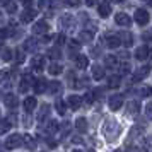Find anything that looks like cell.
I'll use <instances>...</instances> for the list:
<instances>
[{
	"label": "cell",
	"mask_w": 152,
	"mask_h": 152,
	"mask_svg": "<svg viewBox=\"0 0 152 152\" xmlns=\"http://www.w3.org/2000/svg\"><path fill=\"white\" fill-rule=\"evenodd\" d=\"M86 4H87V5H94V4H96V0H86Z\"/></svg>",
	"instance_id": "cell-49"
},
{
	"label": "cell",
	"mask_w": 152,
	"mask_h": 152,
	"mask_svg": "<svg viewBox=\"0 0 152 152\" xmlns=\"http://www.w3.org/2000/svg\"><path fill=\"white\" fill-rule=\"evenodd\" d=\"M36 104H38V101H36V97L33 96H28L26 99H24V108H26V111H33L36 108Z\"/></svg>",
	"instance_id": "cell-16"
},
{
	"label": "cell",
	"mask_w": 152,
	"mask_h": 152,
	"mask_svg": "<svg viewBox=\"0 0 152 152\" xmlns=\"http://www.w3.org/2000/svg\"><path fill=\"white\" fill-rule=\"evenodd\" d=\"M92 77H94L96 80L104 79V69L101 67V65H94V67H92Z\"/></svg>",
	"instance_id": "cell-18"
},
{
	"label": "cell",
	"mask_w": 152,
	"mask_h": 152,
	"mask_svg": "<svg viewBox=\"0 0 152 152\" xmlns=\"http://www.w3.org/2000/svg\"><path fill=\"white\" fill-rule=\"evenodd\" d=\"M145 115H147L149 120H152V103H149L147 106H145Z\"/></svg>",
	"instance_id": "cell-41"
},
{
	"label": "cell",
	"mask_w": 152,
	"mask_h": 152,
	"mask_svg": "<svg viewBox=\"0 0 152 152\" xmlns=\"http://www.w3.org/2000/svg\"><path fill=\"white\" fill-rule=\"evenodd\" d=\"M92 101H94V99H92V94L87 92V94L84 96V103H86V104H92Z\"/></svg>",
	"instance_id": "cell-43"
},
{
	"label": "cell",
	"mask_w": 152,
	"mask_h": 152,
	"mask_svg": "<svg viewBox=\"0 0 152 152\" xmlns=\"http://www.w3.org/2000/svg\"><path fill=\"white\" fill-rule=\"evenodd\" d=\"M147 70H151V69H149V67L140 69V70H138V74H135V75H133V80H135V82H138V80L145 79V77H147Z\"/></svg>",
	"instance_id": "cell-27"
},
{
	"label": "cell",
	"mask_w": 152,
	"mask_h": 152,
	"mask_svg": "<svg viewBox=\"0 0 152 152\" xmlns=\"http://www.w3.org/2000/svg\"><path fill=\"white\" fill-rule=\"evenodd\" d=\"M56 130H58V123H56L55 120L48 121V125L45 126V132H46V133H55Z\"/></svg>",
	"instance_id": "cell-26"
},
{
	"label": "cell",
	"mask_w": 152,
	"mask_h": 152,
	"mask_svg": "<svg viewBox=\"0 0 152 152\" xmlns=\"http://www.w3.org/2000/svg\"><path fill=\"white\" fill-rule=\"evenodd\" d=\"M145 67H149V69H152V56H149V62H147V65Z\"/></svg>",
	"instance_id": "cell-47"
},
{
	"label": "cell",
	"mask_w": 152,
	"mask_h": 152,
	"mask_svg": "<svg viewBox=\"0 0 152 152\" xmlns=\"http://www.w3.org/2000/svg\"><path fill=\"white\" fill-rule=\"evenodd\" d=\"M7 38V29H2V39H5Z\"/></svg>",
	"instance_id": "cell-46"
},
{
	"label": "cell",
	"mask_w": 152,
	"mask_h": 152,
	"mask_svg": "<svg viewBox=\"0 0 152 152\" xmlns=\"http://www.w3.org/2000/svg\"><path fill=\"white\" fill-rule=\"evenodd\" d=\"M120 133H121V126H120V123H118V121H115V120H106V121H104L103 135L108 138L110 142L120 137Z\"/></svg>",
	"instance_id": "cell-1"
},
{
	"label": "cell",
	"mask_w": 152,
	"mask_h": 152,
	"mask_svg": "<svg viewBox=\"0 0 152 152\" xmlns=\"http://www.w3.org/2000/svg\"><path fill=\"white\" fill-rule=\"evenodd\" d=\"M53 41H55L56 45H63V43L67 41V38H65L63 34H58V36H55V38H53Z\"/></svg>",
	"instance_id": "cell-39"
},
{
	"label": "cell",
	"mask_w": 152,
	"mask_h": 152,
	"mask_svg": "<svg viewBox=\"0 0 152 152\" xmlns=\"http://www.w3.org/2000/svg\"><path fill=\"white\" fill-rule=\"evenodd\" d=\"M128 72H130V63L123 62L120 65V75H125V74H128Z\"/></svg>",
	"instance_id": "cell-32"
},
{
	"label": "cell",
	"mask_w": 152,
	"mask_h": 152,
	"mask_svg": "<svg viewBox=\"0 0 152 152\" xmlns=\"http://www.w3.org/2000/svg\"><path fill=\"white\" fill-rule=\"evenodd\" d=\"M10 121L12 120H9V118H5V120H2V133H7L9 132V128H10Z\"/></svg>",
	"instance_id": "cell-33"
},
{
	"label": "cell",
	"mask_w": 152,
	"mask_h": 152,
	"mask_svg": "<svg viewBox=\"0 0 152 152\" xmlns=\"http://www.w3.org/2000/svg\"><path fill=\"white\" fill-rule=\"evenodd\" d=\"M5 9H7V12H9V14H14L15 10H17V7H15V4H14V2H9L7 5H5Z\"/></svg>",
	"instance_id": "cell-38"
},
{
	"label": "cell",
	"mask_w": 152,
	"mask_h": 152,
	"mask_svg": "<svg viewBox=\"0 0 152 152\" xmlns=\"http://www.w3.org/2000/svg\"><path fill=\"white\" fill-rule=\"evenodd\" d=\"M12 56H14V51H12V50H9V48L2 50V60H4V62H10Z\"/></svg>",
	"instance_id": "cell-29"
},
{
	"label": "cell",
	"mask_w": 152,
	"mask_h": 152,
	"mask_svg": "<svg viewBox=\"0 0 152 152\" xmlns=\"http://www.w3.org/2000/svg\"><path fill=\"white\" fill-rule=\"evenodd\" d=\"M36 17V10H33V9L26 7V10L21 14V22H31L33 19Z\"/></svg>",
	"instance_id": "cell-10"
},
{
	"label": "cell",
	"mask_w": 152,
	"mask_h": 152,
	"mask_svg": "<svg viewBox=\"0 0 152 152\" xmlns=\"http://www.w3.org/2000/svg\"><path fill=\"white\" fill-rule=\"evenodd\" d=\"M108 106H110V110L113 111H118L121 106H123V96H120V94H115V96H111L108 99Z\"/></svg>",
	"instance_id": "cell-3"
},
{
	"label": "cell",
	"mask_w": 152,
	"mask_h": 152,
	"mask_svg": "<svg viewBox=\"0 0 152 152\" xmlns=\"http://www.w3.org/2000/svg\"><path fill=\"white\" fill-rule=\"evenodd\" d=\"M97 12L101 17H108L111 14V5L108 2H103V4H99V7H97Z\"/></svg>",
	"instance_id": "cell-13"
},
{
	"label": "cell",
	"mask_w": 152,
	"mask_h": 152,
	"mask_svg": "<svg viewBox=\"0 0 152 152\" xmlns=\"http://www.w3.org/2000/svg\"><path fill=\"white\" fill-rule=\"evenodd\" d=\"M138 110H140V101H130L128 103V108H126L128 115H137Z\"/></svg>",
	"instance_id": "cell-21"
},
{
	"label": "cell",
	"mask_w": 152,
	"mask_h": 152,
	"mask_svg": "<svg viewBox=\"0 0 152 152\" xmlns=\"http://www.w3.org/2000/svg\"><path fill=\"white\" fill-rule=\"evenodd\" d=\"M60 48H50L48 50V56L50 58H60Z\"/></svg>",
	"instance_id": "cell-31"
},
{
	"label": "cell",
	"mask_w": 152,
	"mask_h": 152,
	"mask_svg": "<svg viewBox=\"0 0 152 152\" xmlns=\"http://www.w3.org/2000/svg\"><path fill=\"white\" fill-rule=\"evenodd\" d=\"M108 86H110L111 89L120 87V86H121V77H120V75H111L110 79H108Z\"/></svg>",
	"instance_id": "cell-20"
},
{
	"label": "cell",
	"mask_w": 152,
	"mask_h": 152,
	"mask_svg": "<svg viewBox=\"0 0 152 152\" xmlns=\"http://www.w3.org/2000/svg\"><path fill=\"white\" fill-rule=\"evenodd\" d=\"M120 38H121V43H123V45L126 46V48L133 45V38H132V34L128 33V31H123V33L120 34Z\"/></svg>",
	"instance_id": "cell-17"
},
{
	"label": "cell",
	"mask_w": 152,
	"mask_h": 152,
	"mask_svg": "<svg viewBox=\"0 0 152 152\" xmlns=\"http://www.w3.org/2000/svg\"><path fill=\"white\" fill-rule=\"evenodd\" d=\"M24 48L28 50V51H36L38 50V41L33 39V38H29L28 41H26V45H24Z\"/></svg>",
	"instance_id": "cell-25"
},
{
	"label": "cell",
	"mask_w": 152,
	"mask_h": 152,
	"mask_svg": "<svg viewBox=\"0 0 152 152\" xmlns=\"http://www.w3.org/2000/svg\"><path fill=\"white\" fill-rule=\"evenodd\" d=\"M7 4H9V0H2V5H4V7H5Z\"/></svg>",
	"instance_id": "cell-51"
},
{
	"label": "cell",
	"mask_w": 152,
	"mask_h": 152,
	"mask_svg": "<svg viewBox=\"0 0 152 152\" xmlns=\"http://www.w3.org/2000/svg\"><path fill=\"white\" fill-rule=\"evenodd\" d=\"M15 60H17V63L24 62V53H22V50H15Z\"/></svg>",
	"instance_id": "cell-37"
},
{
	"label": "cell",
	"mask_w": 152,
	"mask_h": 152,
	"mask_svg": "<svg viewBox=\"0 0 152 152\" xmlns=\"http://www.w3.org/2000/svg\"><path fill=\"white\" fill-rule=\"evenodd\" d=\"M55 108H56V111H58L60 115H65V111H67V108H65V103H63V101H56Z\"/></svg>",
	"instance_id": "cell-34"
},
{
	"label": "cell",
	"mask_w": 152,
	"mask_h": 152,
	"mask_svg": "<svg viewBox=\"0 0 152 152\" xmlns=\"http://www.w3.org/2000/svg\"><path fill=\"white\" fill-rule=\"evenodd\" d=\"M115 21H116L118 26H123V28H128L132 24V19L128 14H125V12H118L116 17H115Z\"/></svg>",
	"instance_id": "cell-6"
},
{
	"label": "cell",
	"mask_w": 152,
	"mask_h": 152,
	"mask_svg": "<svg viewBox=\"0 0 152 152\" xmlns=\"http://www.w3.org/2000/svg\"><path fill=\"white\" fill-rule=\"evenodd\" d=\"M67 2H70V5H74V7L79 5V0H67Z\"/></svg>",
	"instance_id": "cell-44"
},
{
	"label": "cell",
	"mask_w": 152,
	"mask_h": 152,
	"mask_svg": "<svg viewBox=\"0 0 152 152\" xmlns=\"http://www.w3.org/2000/svg\"><path fill=\"white\" fill-rule=\"evenodd\" d=\"M142 2H144V4H147V5H151V7H152V0H142Z\"/></svg>",
	"instance_id": "cell-50"
},
{
	"label": "cell",
	"mask_w": 152,
	"mask_h": 152,
	"mask_svg": "<svg viewBox=\"0 0 152 152\" xmlns=\"http://www.w3.org/2000/svg\"><path fill=\"white\" fill-rule=\"evenodd\" d=\"M48 72L51 74V75H60L63 72V67L60 65V63H50V67H48Z\"/></svg>",
	"instance_id": "cell-19"
},
{
	"label": "cell",
	"mask_w": 152,
	"mask_h": 152,
	"mask_svg": "<svg viewBox=\"0 0 152 152\" xmlns=\"http://www.w3.org/2000/svg\"><path fill=\"white\" fill-rule=\"evenodd\" d=\"M24 144H26V147H28L29 151H34V149H36V142H34V138L29 137V135H26V137H24Z\"/></svg>",
	"instance_id": "cell-30"
},
{
	"label": "cell",
	"mask_w": 152,
	"mask_h": 152,
	"mask_svg": "<svg viewBox=\"0 0 152 152\" xmlns=\"http://www.w3.org/2000/svg\"><path fill=\"white\" fill-rule=\"evenodd\" d=\"M46 86H48V84H46L45 79H38V80H34V84H33V89H34L36 94H41V92H45V91H48Z\"/></svg>",
	"instance_id": "cell-8"
},
{
	"label": "cell",
	"mask_w": 152,
	"mask_h": 152,
	"mask_svg": "<svg viewBox=\"0 0 152 152\" xmlns=\"http://www.w3.org/2000/svg\"><path fill=\"white\" fill-rule=\"evenodd\" d=\"M115 2H118V4H121V2H125V0H115Z\"/></svg>",
	"instance_id": "cell-52"
},
{
	"label": "cell",
	"mask_w": 152,
	"mask_h": 152,
	"mask_svg": "<svg viewBox=\"0 0 152 152\" xmlns=\"http://www.w3.org/2000/svg\"><path fill=\"white\" fill-rule=\"evenodd\" d=\"M69 46H70V53L74 55L77 50H79V41H75V39H72V41L69 43Z\"/></svg>",
	"instance_id": "cell-36"
},
{
	"label": "cell",
	"mask_w": 152,
	"mask_h": 152,
	"mask_svg": "<svg viewBox=\"0 0 152 152\" xmlns=\"http://www.w3.org/2000/svg\"><path fill=\"white\" fill-rule=\"evenodd\" d=\"M106 45H108V46H110V48H118V46H120V45H123V43H121V38H120V36H106Z\"/></svg>",
	"instance_id": "cell-11"
},
{
	"label": "cell",
	"mask_w": 152,
	"mask_h": 152,
	"mask_svg": "<svg viewBox=\"0 0 152 152\" xmlns=\"http://www.w3.org/2000/svg\"><path fill=\"white\" fill-rule=\"evenodd\" d=\"M140 94H142L144 97L151 96V94H152V87H151V86H147V87H144V89L140 91Z\"/></svg>",
	"instance_id": "cell-40"
},
{
	"label": "cell",
	"mask_w": 152,
	"mask_h": 152,
	"mask_svg": "<svg viewBox=\"0 0 152 152\" xmlns=\"http://www.w3.org/2000/svg\"><path fill=\"white\" fill-rule=\"evenodd\" d=\"M22 2H24L26 7H31V4H33V0H22Z\"/></svg>",
	"instance_id": "cell-45"
},
{
	"label": "cell",
	"mask_w": 152,
	"mask_h": 152,
	"mask_svg": "<svg viewBox=\"0 0 152 152\" xmlns=\"http://www.w3.org/2000/svg\"><path fill=\"white\" fill-rule=\"evenodd\" d=\"M4 103H5V106H7V108H10V110H12V108H15V106L19 104V99H17L14 94H7V96H5V99H4Z\"/></svg>",
	"instance_id": "cell-15"
},
{
	"label": "cell",
	"mask_w": 152,
	"mask_h": 152,
	"mask_svg": "<svg viewBox=\"0 0 152 152\" xmlns=\"http://www.w3.org/2000/svg\"><path fill=\"white\" fill-rule=\"evenodd\" d=\"M31 65H33V70L34 72H41L43 67H45V58L43 56H34L31 60Z\"/></svg>",
	"instance_id": "cell-12"
},
{
	"label": "cell",
	"mask_w": 152,
	"mask_h": 152,
	"mask_svg": "<svg viewBox=\"0 0 152 152\" xmlns=\"http://www.w3.org/2000/svg\"><path fill=\"white\" fill-rule=\"evenodd\" d=\"M48 111H50V106H48V104H43V113H41L38 118H39V120H43V118L48 115Z\"/></svg>",
	"instance_id": "cell-42"
},
{
	"label": "cell",
	"mask_w": 152,
	"mask_h": 152,
	"mask_svg": "<svg viewBox=\"0 0 152 152\" xmlns=\"http://www.w3.org/2000/svg\"><path fill=\"white\" fill-rule=\"evenodd\" d=\"M80 104H82V97H79V96H70L67 99V106L70 110H79Z\"/></svg>",
	"instance_id": "cell-9"
},
{
	"label": "cell",
	"mask_w": 152,
	"mask_h": 152,
	"mask_svg": "<svg viewBox=\"0 0 152 152\" xmlns=\"http://www.w3.org/2000/svg\"><path fill=\"white\" fill-rule=\"evenodd\" d=\"M75 128L79 132H86V130H87V120L82 118V116L77 118V120H75Z\"/></svg>",
	"instance_id": "cell-23"
},
{
	"label": "cell",
	"mask_w": 152,
	"mask_h": 152,
	"mask_svg": "<svg viewBox=\"0 0 152 152\" xmlns=\"http://www.w3.org/2000/svg\"><path fill=\"white\" fill-rule=\"evenodd\" d=\"M144 38H145V39H152V33H145Z\"/></svg>",
	"instance_id": "cell-48"
},
{
	"label": "cell",
	"mask_w": 152,
	"mask_h": 152,
	"mask_svg": "<svg viewBox=\"0 0 152 152\" xmlns=\"http://www.w3.org/2000/svg\"><path fill=\"white\" fill-rule=\"evenodd\" d=\"M33 31H34V34H46L50 31V26H48V22L46 21H38L33 26Z\"/></svg>",
	"instance_id": "cell-7"
},
{
	"label": "cell",
	"mask_w": 152,
	"mask_h": 152,
	"mask_svg": "<svg viewBox=\"0 0 152 152\" xmlns=\"http://www.w3.org/2000/svg\"><path fill=\"white\" fill-rule=\"evenodd\" d=\"M149 56H151V48H149L147 45L138 46L137 51H135V58H137V60H147Z\"/></svg>",
	"instance_id": "cell-5"
},
{
	"label": "cell",
	"mask_w": 152,
	"mask_h": 152,
	"mask_svg": "<svg viewBox=\"0 0 152 152\" xmlns=\"http://www.w3.org/2000/svg\"><path fill=\"white\" fill-rule=\"evenodd\" d=\"M91 33H92V31H91ZM91 33L82 31V33H80V36H79V39H80V41H91V39H92V34H91Z\"/></svg>",
	"instance_id": "cell-35"
},
{
	"label": "cell",
	"mask_w": 152,
	"mask_h": 152,
	"mask_svg": "<svg viewBox=\"0 0 152 152\" xmlns=\"http://www.w3.org/2000/svg\"><path fill=\"white\" fill-rule=\"evenodd\" d=\"M22 138H24V137H21L19 133H14V135H10V137L5 140V144H4V145H5V149H9V151L17 149V147L22 144Z\"/></svg>",
	"instance_id": "cell-2"
},
{
	"label": "cell",
	"mask_w": 152,
	"mask_h": 152,
	"mask_svg": "<svg viewBox=\"0 0 152 152\" xmlns=\"http://www.w3.org/2000/svg\"><path fill=\"white\" fill-rule=\"evenodd\" d=\"M62 91V84L60 82H50L48 84V92L50 94H58Z\"/></svg>",
	"instance_id": "cell-24"
},
{
	"label": "cell",
	"mask_w": 152,
	"mask_h": 152,
	"mask_svg": "<svg viewBox=\"0 0 152 152\" xmlns=\"http://www.w3.org/2000/svg\"><path fill=\"white\" fill-rule=\"evenodd\" d=\"M62 26L63 28H74V17L72 15H63L62 17Z\"/></svg>",
	"instance_id": "cell-28"
},
{
	"label": "cell",
	"mask_w": 152,
	"mask_h": 152,
	"mask_svg": "<svg viewBox=\"0 0 152 152\" xmlns=\"http://www.w3.org/2000/svg\"><path fill=\"white\" fill-rule=\"evenodd\" d=\"M149 12L145 10V9H137L135 10V21H137V24H140V26H145L147 22H149Z\"/></svg>",
	"instance_id": "cell-4"
},
{
	"label": "cell",
	"mask_w": 152,
	"mask_h": 152,
	"mask_svg": "<svg viewBox=\"0 0 152 152\" xmlns=\"http://www.w3.org/2000/svg\"><path fill=\"white\" fill-rule=\"evenodd\" d=\"M75 65L80 70L87 69V65H89V58H87V56H84V55H77L75 56Z\"/></svg>",
	"instance_id": "cell-14"
},
{
	"label": "cell",
	"mask_w": 152,
	"mask_h": 152,
	"mask_svg": "<svg viewBox=\"0 0 152 152\" xmlns=\"http://www.w3.org/2000/svg\"><path fill=\"white\" fill-rule=\"evenodd\" d=\"M104 65H106L108 69H116V65H118V60H116V56H113V55H108L106 58H104Z\"/></svg>",
	"instance_id": "cell-22"
}]
</instances>
